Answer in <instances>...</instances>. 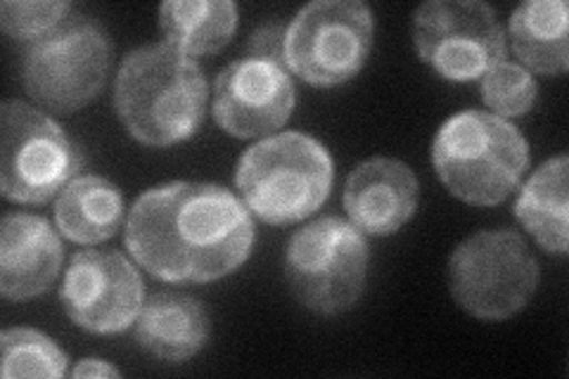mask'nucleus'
<instances>
[{"instance_id":"obj_3","label":"nucleus","mask_w":569,"mask_h":379,"mask_svg":"<svg viewBox=\"0 0 569 379\" xmlns=\"http://www.w3.org/2000/svg\"><path fill=\"white\" fill-rule=\"evenodd\" d=\"M432 164L458 200L475 207L501 205L529 164V146L518 126L482 110L453 114L441 126Z\"/></svg>"},{"instance_id":"obj_19","label":"nucleus","mask_w":569,"mask_h":379,"mask_svg":"<svg viewBox=\"0 0 569 379\" xmlns=\"http://www.w3.org/2000/svg\"><path fill=\"white\" fill-rule=\"evenodd\" d=\"M164 43L188 58L223 50L238 29L233 0H167L159 8Z\"/></svg>"},{"instance_id":"obj_22","label":"nucleus","mask_w":569,"mask_h":379,"mask_svg":"<svg viewBox=\"0 0 569 379\" xmlns=\"http://www.w3.org/2000/svg\"><path fill=\"white\" fill-rule=\"evenodd\" d=\"M71 3L67 0H3L0 3V27L14 41H41L64 20Z\"/></svg>"},{"instance_id":"obj_8","label":"nucleus","mask_w":569,"mask_h":379,"mask_svg":"<svg viewBox=\"0 0 569 379\" xmlns=\"http://www.w3.org/2000/svg\"><path fill=\"white\" fill-rule=\"evenodd\" d=\"M372 48V12L361 0H316L284 31L282 62L318 88L359 74Z\"/></svg>"},{"instance_id":"obj_9","label":"nucleus","mask_w":569,"mask_h":379,"mask_svg":"<svg viewBox=\"0 0 569 379\" xmlns=\"http://www.w3.org/2000/svg\"><path fill=\"white\" fill-rule=\"evenodd\" d=\"M110 71V41L88 17L64 20L36 41L24 60L31 100L56 114H71L93 102Z\"/></svg>"},{"instance_id":"obj_7","label":"nucleus","mask_w":569,"mask_h":379,"mask_svg":"<svg viewBox=\"0 0 569 379\" xmlns=\"http://www.w3.org/2000/svg\"><path fill=\"white\" fill-rule=\"evenodd\" d=\"M0 126V190L6 200L46 205L74 180L81 154L43 110L6 100Z\"/></svg>"},{"instance_id":"obj_10","label":"nucleus","mask_w":569,"mask_h":379,"mask_svg":"<svg viewBox=\"0 0 569 379\" xmlns=\"http://www.w3.org/2000/svg\"><path fill=\"white\" fill-rule=\"evenodd\" d=\"M413 43L422 62L449 81L482 79L506 58V33L482 0H430L413 12Z\"/></svg>"},{"instance_id":"obj_14","label":"nucleus","mask_w":569,"mask_h":379,"mask_svg":"<svg viewBox=\"0 0 569 379\" xmlns=\"http://www.w3.org/2000/svg\"><path fill=\"white\" fill-rule=\"evenodd\" d=\"M418 178L399 159L372 157L356 167L345 186V209L351 223L368 235H391L413 219Z\"/></svg>"},{"instance_id":"obj_5","label":"nucleus","mask_w":569,"mask_h":379,"mask_svg":"<svg viewBox=\"0 0 569 379\" xmlns=\"http://www.w3.org/2000/svg\"><path fill=\"white\" fill-rule=\"evenodd\" d=\"M539 263L515 230H485L460 242L449 261V290L482 320L520 313L539 287Z\"/></svg>"},{"instance_id":"obj_16","label":"nucleus","mask_w":569,"mask_h":379,"mask_svg":"<svg viewBox=\"0 0 569 379\" xmlns=\"http://www.w3.org/2000/svg\"><path fill=\"white\" fill-rule=\"evenodd\" d=\"M569 159L558 154L533 171L515 200V216L525 230L550 255H567L569 247Z\"/></svg>"},{"instance_id":"obj_12","label":"nucleus","mask_w":569,"mask_h":379,"mask_svg":"<svg viewBox=\"0 0 569 379\" xmlns=\"http://www.w3.org/2000/svg\"><path fill=\"white\" fill-rule=\"evenodd\" d=\"M295 86L284 64L242 58L221 69L213 83L211 114L236 138H261L288 123Z\"/></svg>"},{"instance_id":"obj_24","label":"nucleus","mask_w":569,"mask_h":379,"mask_svg":"<svg viewBox=\"0 0 569 379\" xmlns=\"http://www.w3.org/2000/svg\"><path fill=\"white\" fill-rule=\"evenodd\" d=\"M71 375L74 377H121V372L114 366L104 363V360H100V358L81 360V363L71 370Z\"/></svg>"},{"instance_id":"obj_4","label":"nucleus","mask_w":569,"mask_h":379,"mask_svg":"<svg viewBox=\"0 0 569 379\" xmlns=\"http://www.w3.org/2000/svg\"><path fill=\"white\" fill-rule=\"evenodd\" d=\"M332 159L326 146L307 133L288 131L249 148L236 173L247 209L271 226L305 221L328 200Z\"/></svg>"},{"instance_id":"obj_17","label":"nucleus","mask_w":569,"mask_h":379,"mask_svg":"<svg viewBox=\"0 0 569 379\" xmlns=\"http://www.w3.org/2000/svg\"><path fill=\"white\" fill-rule=\"evenodd\" d=\"M565 0H527L510 14L515 56L537 74L560 77L569 69Z\"/></svg>"},{"instance_id":"obj_13","label":"nucleus","mask_w":569,"mask_h":379,"mask_svg":"<svg viewBox=\"0 0 569 379\" xmlns=\"http://www.w3.org/2000/svg\"><path fill=\"white\" fill-rule=\"evenodd\" d=\"M64 249L56 228L36 213H6L0 223V295L27 301L56 285Z\"/></svg>"},{"instance_id":"obj_20","label":"nucleus","mask_w":569,"mask_h":379,"mask_svg":"<svg viewBox=\"0 0 569 379\" xmlns=\"http://www.w3.org/2000/svg\"><path fill=\"white\" fill-rule=\"evenodd\" d=\"M3 347V377H46L60 379L67 372L64 351L39 330L12 328L0 335Z\"/></svg>"},{"instance_id":"obj_2","label":"nucleus","mask_w":569,"mask_h":379,"mask_svg":"<svg viewBox=\"0 0 569 379\" xmlns=\"http://www.w3.org/2000/svg\"><path fill=\"white\" fill-rule=\"evenodd\" d=\"M114 107L142 146H178L200 131L207 114V81L200 64L176 48L142 46L119 67Z\"/></svg>"},{"instance_id":"obj_15","label":"nucleus","mask_w":569,"mask_h":379,"mask_svg":"<svg viewBox=\"0 0 569 379\" xmlns=\"http://www.w3.org/2000/svg\"><path fill=\"white\" fill-rule=\"evenodd\" d=\"M138 345L167 363H186L209 337L204 306L188 295H154L138 316Z\"/></svg>"},{"instance_id":"obj_1","label":"nucleus","mask_w":569,"mask_h":379,"mask_svg":"<svg viewBox=\"0 0 569 379\" xmlns=\"http://www.w3.org/2000/svg\"><path fill=\"white\" fill-rule=\"evenodd\" d=\"M247 205L211 183H167L142 192L127 221L136 263L164 282H211L252 255Z\"/></svg>"},{"instance_id":"obj_11","label":"nucleus","mask_w":569,"mask_h":379,"mask_svg":"<svg viewBox=\"0 0 569 379\" xmlns=\"http://www.w3.org/2000/svg\"><path fill=\"white\" fill-rule=\"evenodd\" d=\"M60 297L79 328L114 335L138 320L146 306V287L136 266L119 251L83 249L69 261Z\"/></svg>"},{"instance_id":"obj_6","label":"nucleus","mask_w":569,"mask_h":379,"mask_svg":"<svg viewBox=\"0 0 569 379\" xmlns=\"http://www.w3.org/2000/svg\"><path fill=\"white\" fill-rule=\"evenodd\" d=\"M368 261L363 232L337 216H323L292 235L284 273L309 311L335 316L361 299Z\"/></svg>"},{"instance_id":"obj_21","label":"nucleus","mask_w":569,"mask_h":379,"mask_svg":"<svg viewBox=\"0 0 569 379\" xmlns=\"http://www.w3.org/2000/svg\"><path fill=\"white\" fill-rule=\"evenodd\" d=\"M537 81L520 64L503 60L482 77V98L491 114L501 119L525 117L537 104Z\"/></svg>"},{"instance_id":"obj_23","label":"nucleus","mask_w":569,"mask_h":379,"mask_svg":"<svg viewBox=\"0 0 569 379\" xmlns=\"http://www.w3.org/2000/svg\"><path fill=\"white\" fill-rule=\"evenodd\" d=\"M282 43H284V31L280 27H263L252 36V56L257 60H269V62H282Z\"/></svg>"},{"instance_id":"obj_18","label":"nucleus","mask_w":569,"mask_h":379,"mask_svg":"<svg viewBox=\"0 0 569 379\" xmlns=\"http://www.w3.org/2000/svg\"><path fill=\"white\" fill-rule=\"evenodd\" d=\"M121 192L102 176H77L56 202V223L77 245L110 240L121 226Z\"/></svg>"}]
</instances>
